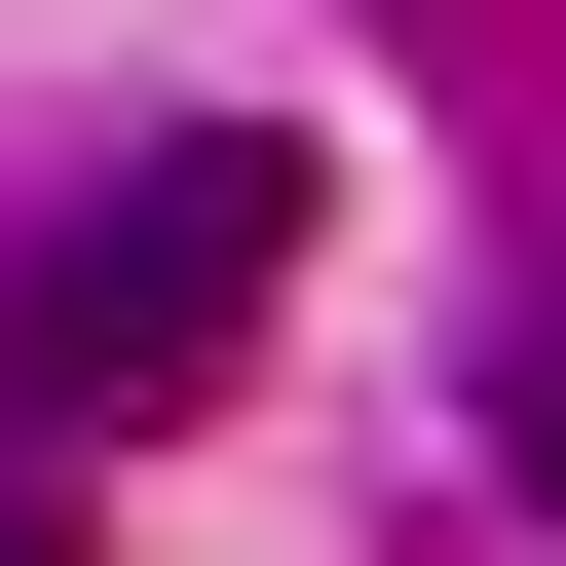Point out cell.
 I'll return each instance as SVG.
<instances>
[{"instance_id":"6da1fadb","label":"cell","mask_w":566,"mask_h":566,"mask_svg":"<svg viewBox=\"0 0 566 566\" xmlns=\"http://www.w3.org/2000/svg\"><path fill=\"white\" fill-rule=\"evenodd\" d=\"M264 264H303V151L264 114H189V151H114L39 264H0V416L39 453H114V416H189L227 340H264Z\"/></svg>"},{"instance_id":"7a4b0ae2","label":"cell","mask_w":566,"mask_h":566,"mask_svg":"<svg viewBox=\"0 0 566 566\" xmlns=\"http://www.w3.org/2000/svg\"><path fill=\"white\" fill-rule=\"evenodd\" d=\"M528 491H566V340H528Z\"/></svg>"},{"instance_id":"3957f363","label":"cell","mask_w":566,"mask_h":566,"mask_svg":"<svg viewBox=\"0 0 566 566\" xmlns=\"http://www.w3.org/2000/svg\"><path fill=\"white\" fill-rule=\"evenodd\" d=\"M0 566H39V528H0Z\"/></svg>"}]
</instances>
